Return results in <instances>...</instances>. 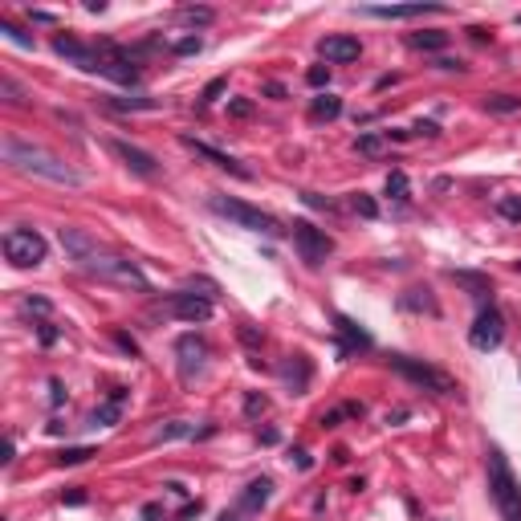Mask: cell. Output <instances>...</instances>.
I'll list each match as a JSON object with an SVG mask.
<instances>
[{"mask_svg": "<svg viewBox=\"0 0 521 521\" xmlns=\"http://www.w3.org/2000/svg\"><path fill=\"white\" fill-rule=\"evenodd\" d=\"M61 249L70 253V260L90 273V277H102L110 285H126V289H139V293H151V281L142 277V269L135 260L119 257V253H106L86 228H61Z\"/></svg>", "mask_w": 521, "mask_h": 521, "instance_id": "1", "label": "cell"}, {"mask_svg": "<svg viewBox=\"0 0 521 521\" xmlns=\"http://www.w3.org/2000/svg\"><path fill=\"white\" fill-rule=\"evenodd\" d=\"M4 163H13L17 171H29V175H41L49 184H66V188H78V184H82V175H78L66 159L49 155L45 147L21 139V135H4Z\"/></svg>", "mask_w": 521, "mask_h": 521, "instance_id": "2", "label": "cell"}, {"mask_svg": "<svg viewBox=\"0 0 521 521\" xmlns=\"http://www.w3.org/2000/svg\"><path fill=\"white\" fill-rule=\"evenodd\" d=\"M485 473H489V497L497 505L501 521H521V485L509 469V456L497 444L485 452Z\"/></svg>", "mask_w": 521, "mask_h": 521, "instance_id": "3", "label": "cell"}, {"mask_svg": "<svg viewBox=\"0 0 521 521\" xmlns=\"http://www.w3.org/2000/svg\"><path fill=\"white\" fill-rule=\"evenodd\" d=\"M208 208L216 216H224V220H233L237 228H249V233H265V237H277L281 228H277V220L269 212H260L253 204H244V200H233V196H208Z\"/></svg>", "mask_w": 521, "mask_h": 521, "instance_id": "4", "label": "cell"}, {"mask_svg": "<svg viewBox=\"0 0 521 521\" xmlns=\"http://www.w3.org/2000/svg\"><path fill=\"white\" fill-rule=\"evenodd\" d=\"M391 371H399L407 383H416V387H424L432 395H456V383L440 371V367H432V362H420V358H407V355H391Z\"/></svg>", "mask_w": 521, "mask_h": 521, "instance_id": "5", "label": "cell"}, {"mask_svg": "<svg viewBox=\"0 0 521 521\" xmlns=\"http://www.w3.org/2000/svg\"><path fill=\"white\" fill-rule=\"evenodd\" d=\"M45 253L49 244L37 228H8L4 233V257H8L13 269H37L45 260Z\"/></svg>", "mask_w": 521, "mask_h": 521, "instance_id": "6", "label": "cell"}, {"mask_svg": "<svg viewBox=\"0 0 521 521\" xmlns=\"http://www.w3.org/2000/svg\"><path fill=\"white\" fill-rule=\"evenodd\" d=\"M469 342H473V351H497L501 342H505V314H501L493 302L476 314V322H473V330H469Z\"/></svg>", "mask_w": 521, "mask_h": 521, "instance_id": "7", "label": "cell"}, {"mask_svg": "<svg viewBox=\"0 0 521 521\" xmlns=\"http://www.w3.org/2000/svg\"><path fill=\"white\" fill-rule=\"evenodd\" d=\"M293 249H298V257L306 265H322L334 253V240L322 228H314L309 220H293Z\"/></svg>", "mask_w": 521, "mask_h": 521, "instance_id": "8", "label": "cell"}, {"mask_svg": "<svg viewBox=\"0 0 521 521\" xmlns=\"http://www.w3.org/2000/svg\"><path fill=\"white\" fill-rule=\"evenodd\" d=\"M159 309L167 318H179V322H208L212 318V302L204 293H167Z\"/></svg>", "mask_w": 521, "mask_h": 521, "instance_id": "9", "label": "cell"}, {"mask_svg": "<svg viewBox=\"0 0 521 521\" xmlns=\"http://www.w3.org/2000/svg\"><path fill=\"white\" fill-rule=\"evenodd\" d=\"M179 142L188 147L191 155H200V159H208L212 167H220V171H228V175H237V179H253V171L240 163V159H233L228 151H216L212 142H204V139H191V135H179Z\"/></svg>", "mask_w": 521, "mask_h": 521, "instance_id": "10", "label": "cell"}, {"mask_svg": "<svg viewBox=\"0 0 521 521\" xmlns=\"http://www.w3.org/2000/svg\"><path fill=\"white\" fill-rule=\"evenodd\" d=\"M334 334H338V355H358V351L375 346V338L362 330L355 318H346V314H334Z\"/></svg>", "mask_w": 521, "mask_h": 521, "instance_id": "11", "label": "cell"}, {"mask_svg": "<svg viewBox=\"0 0 521 521\" xmlns=\"http://www.w3.org/2000/svg\"><path fill=\"white\" fill-rule=\"evenodd\" d=\"M110 151L119 155L122 163L131 167L135 175H142V179H155L159 175V159L151 155V151H142V147H135V142H126V139H110Z\"/></svg>", "mask_w": 521, "mask_h": 521, "instance_id": "12", "label": "cell"}, {"mask_svg": "<svg viewBox=\"0 0 521 521\" xmlns=\"http://www.w3.org/2000/svg\"><path fill=\"white\" fill-rule=\"evenodd\" d=\"M175 355H179V379H196L204 371V358H208V342L200 334H184L175 342Z\"/></svg>", "mask_w": 521, "mask_h": 521, "instance_id": "13", "label": "cell"}, {"mask_svg": "<svg viewBox=\"0 0 521 521\" xmlns=\"http://www.w3.org/2000/svg\"><path fill=\"white\" fill-rule=\"evenodd\" d=\"M318 53H322L330 66H351V61H358V53H362V41L351 37V33H330V37L318 41Z\"/></svg>", "mask_w": 521, "mask_h": 521, "instance_id": "14", "label": "cell"}, {"mask_svg": "<svg viewBox=\"0 0 521 521\" xmlns=\"http://www.w3.org/2000/svg\"><path fill=\"white\" fill-rule=\"evenodd\" d=\"M444 4H375L362 8V17H379V21H416V17H440Z\"/></svg>", "mask_w": 521, "mask_h": 521, "instance_id": "15", "label": "cell"}, {"mask_svg": "<svg viewBox=\"0 0 521 521\" xmlns=\"http://www.w3.org/2000/svg\"><path fill=\"white\" fill-rule=\"evenodd\" d=\"M53 53L57 57H66V61H73L78 70H94V45H86V41H78L73 33H57L53 37Z\"/></svg>", "mask_w": 521, "mask_h": 521, "instance_id": "16", "label": "cell"}, {"mask_svg": "<svg viewBox=\"0 0 521 521\" xmlns=\"http://www.w3.org/2000/svg\"><path fill=\"white\" fill-rule=\"evenodd\" d=\"M309 375H314V367H309L306 355H289V358H285L281 379H285V387H289V395H306Z\"/></svg>", "mask_w": 521, "mask_h": 521, "instance_id": "17", "label": "cell"}, {"mask_svg": "<svg viewBox=\"0 0 521 521\" xmlns=\"http://www.w3.org/2000/svg\"><path fill=\"white\" fill-rule=\"evenodd\" d=\"M122 403H126V387H115V391L106 395V403H98V407H94L90 424H94V427H110V424H119Z\"/></svg>", "mask_w": 521, "mask_h": 521, "instance_id": "18", "label": "cell"}, {"mask_svg": "<svg viewBox=\"0 0 521 521\" xmlns=\"http://www.w3.org/2000/svg\"><path fill=\"white\" fill-rule=\"evenodd\" d=\"M269 497H273V480H269V476H257V480H249V485H244V493H240V509L257 513V509H265V505H269Z\"/></svg>", "mask_w": 521, "mask_h": 521, "instance_id": "19", "label": "cell"}, {"mask_svg": "<svg viewBox=\"0 0 521 521\" xmlns=\"http://www.w3.org/2000/svg\"><path fill=\"white\" fill-rule=\"evenodd\" d=\"M200 432H196V424H188V420H167V424H159L155 432H151V444H167V440H196Z\"/></svg>", "mask_w": 521, "mask_h": 521, "instance_id": "20", "label": "cell"}, {"mask_svg": "<svg viewBox=\"0 0 521 521\" xmlns=\"http://www.w3.org/2000/svg\"><path fill=\"white\" fill-rule=\"evenodd\" d=\"M342 115V98H334V94H318L314 102H309V119L314 122H330V119H338Z\"/></svg>", "mask_w": 521, "mask_h": 521, "instance_id": "21", "label": "cell"}, {"mask_svg": "<svg viewBox=\"0 0 521 521\" xmlns=\"http://www.w3.org/2000/svg\"><path fill=\"white\" fill-rule=\"evenodd\" d=\"M480 106H485L489 115H521V98L518 94H485Z\"/></svg>", "mask_w": 521, "mask_h": 521, "instance_id": "22", "label": "cell"}, {"mask_svg": "<svg viewBox=\"0 0 521 521\" xmlns=\"http://www.w3.org/2000/svg\"><path fill=\"white\" fill-rule=\"evenodd\" d=\"M407 45H411V49H424V53H440V49L448 45V33H440V29L411 33V37H407Z\"/></svg>", "mask_w": 521, "mask_h": 521, "instance_id": "23", "label": "cell"}, {"mask_svg": "<svg viewBox=\"0 0 521 521\" xmlns=\"http://www.w3.org/2000/svg\"><path fill=\"white\" fill-rule=\"evenodd\" d=\"M452 281H460L464 289H473L476 298H485V293H493V281L485 277V273H469V269H452L448 273Z\"/></svg>", "mask_w": 521, "mask_h": 521, "instance_id": "24", "label": "cell"}, {"mask_svg": "<svg viewBox=\"0 0 521 521\" xmlns=\"http://www.w3.org/2000/svg\"><path fill=\"white\" fill-rule=\"evenodd\" d=\"M403 309H427V314H440V306H436V298H432V289H407L399 298Z\"/></svg>", "mask_w": 521, "mask_h": 521, "instance_id": "25", "label": "cell"}, {"mask_svg": "<svg viewBox=\"0 0 521 521\" xmlns=\"http://www.w3.org/2000/svg\"><path fill=\"white\" fill-rule=\"evenodd\" d=\"M407 191H411V184H407V171H399V167H395V171L387 175V196H391L395 204H407Z\"/></svg>", "mask_w": 521, "mask_h": 521, "instance_id": "26", "label": "cell"}, {"mask_svg": "<svg viewBox=\"0 0 521 521\" xmlns=\"http://www.w3.org/2000/svg\"><path fill=\"white\" fill-rule=\"evenodd\" d=\"M0 94H4L8 106H24V90H21V82H17L13 73H0Z\"/></svg>", "mask_w": 521, "mask_h": 521, "instance_id": "27", "label": "cell"}, {"mask_svg": "<svg viewBox=\"0 0 521 521\" xmlns=\"http://www.w3.org/2000/svg\"><path fill=\"white\" fill-rule=\"evenodd\" d=\"M179 21H184V24H212L216 21V8H196V4H184V8H179Z\"/></svg>", "mask_w": 521, "mask_h": 521, "instance_id": "28", "label": "cell"}, {"mask_svg": "<svg viewBox=\"0 0 521 521\" xmlns=\"http://www.w3.org/2000/svg\"><path fill=\"white\" fill-rule=\"evenodd\" d=\"M351 208H355L362 220H375V216H379V204H375L367 191H355V196H351Z\"/></svg>", "mask_w": 521, "mask_h": 521, "instance_id": "29", "label": "cell"}, {"mask_svg": "<svg viewBox=\"0 0 521 521\" xmlns=\"http://www.w3.org/2000/svg\"><path fill=\"white\" fill-rule=\"evenodd\" d=\"M110 106H115V110H159L155 98H115Z\"/></svg>", "mask_w": 521, "mask_h": 521, "instance_id": "30", "label": "cell"}, {"mask_svg": "<svg viewBox=\"0 0 521 521\" xmlns=\"http://www.w3.org/2000/svg\"><path fill=\"white\" fill-rule=\"evenodd\" d=\"M0 33H4L8 41H17L21 49H33V37H29V33H21V29H17V24L8 21V17H0Z\"/></svg>", "mask_w": 521, "mask_h": 521, "instance_id": "31", "label": "cell"}, {"mask_svg": "<svg viewBox=\"0 0 521 521\" xmlns=\"http://www.w3.org/2000/svg\"><path fill=\"white\" fill-rule=\"evenodd\" d=\"M265 411H269V399H265L260 391H249V395H244V416L257 420V416H265Z\"/></svg>", "mask_w": 521, "mask_h": 521, "instance_id": "32", "label": "cell"}, {"mask_svg": "<svg viewBox=\"0 0 521 521\" xmlns=\"http://www.w3.org/2000/svg\"><path fill=\"white\" fill-rule=\"evenodd\" d=\"M355 151H358V155H379V151H383V135H371V131H367V135H358Z\"/></svg>", "mask_w": 521, "mask_h": 521, "instance_id": "33", "label": "cell"}, {"mask_svg": "<svg viewBox=\"0 0 521 521\" xmlns=\"http://www.w3.org/2000/svg\"><path fill=\"white\" fill-rule=\"evenodd\" d=\"M497 212L505 216V220L521 224V200H518V196H501V200H497Z\"/></svg>", "mask_w": 521, "mask_h": 521, "instance_id": "34", "label": "cell"}, {"mask_svg": "<svg viewBox=\"0 0 521 521\" xmlns=\"http://www.w3.org/2000/svg\"><path fill=\"white\" fill-rule=\"evenodd\" d=\"M224 90H228V78H212V82L204 86V94H200V106H212L216 98L224 94Z\"/></svg>", "mask_w": 521, "mask_h": 521, "instance_id": "35", "label": "cell"}, {"mask_svg": "<svg viewBox=\"0 0 521 521\" xmlns=\"http://www.w3.org/2000/svg\"><path fill=\"white\" fill-rule=\"evenodd\" d=\"M188 289H204V298H208V302H216V298H220V285H216L212 277H196V273H191Z\"/></svg>", "mask_w": 521, "mask_h": 521, "instance_id": "36", "label": "cell"}, {"mask_svg": "<svg viewBox=\"0 0 521 521\" xmlns=\"http://www.w3.org/2000/svg\"><path fill=\"white\" fill-rule=\"evenodd\" d=\"M90 456H98V452L94 448H66L57 456V464H82V460H90Z\"/></svg>", "mask_w": 521, "mask_h": 521, "instance_id": "37", "label": "cell"}, {"mask_svg": "<svg viewBox=\"0 0 521 521\" xmlns=\"http://www.w3.org/2000/svg\"><path fill=\"white\" fill-rule=\"evenodd\" d=\"M21 309H24V314H37V318H45L49 309H53V302H49V298H24Z\"/></svg>", "mask_w": 521, "mask_h": 521, "instance_id": "38", "label": "cell"}, {"mask_svg": "<svg viewBox=\"0 0 521 521\" xmlns=\"http://www.w3.org/2000/svg\"><path fill=\"white\" fill-rule=\"evenodd\" d=\"M306 82L314 86V90H322V86L330 82V66H309V70H306Z\"/></svg>", "mask_w": 521, "mask_h": 521, "instance_id": "39", "label": "cell"}, {"mask_svg": "<svg viewBox=\"0 0 521 521\" xmlns=\"http://www.w3.org/2000/svg\"><path fill=\"white\" fill-rule=\"evenodd\" d=\"M200 49H204V41H200V37H184V41H175V45H171V53L191 57V53H200Z\"/></svg>", "mask_w": 521, "mask_h": 521, "instance_id": "40", "label": "cell"}, {"mask_svg": "<svg viewBox=\"0 0 521 521\" xmlns=\"http://www.w3.org/2000/svg\"><path fill=\"white\" fill-rule=\"evenodd\" d=\"M37 338H41V346H53V342L61 338V330H57L53 322H37Z\"/></svg>", "mask_w": 521, "mask_h": 521, "instance_id": "41", "label": "cell"}, {"mask_svg": "<svg viewBox=\"0 0 521 521\" xmlns=\"http://www.w3.org/2000/svg\"><path fill=\"white\" fill-rule=\"evenodd\" d=\"M228 115H233V119H249V115H253V102H249V98H233V102H228Z\"/></svg>", "mask_w": 521, "mask_h": 521, "instance_id": "42", "label": "cell"}, {"mask_svg": "<svg viewBox=\"0 0 521 521\" xmlns=\"http://www.w3.org/2000/svg\"><path fill=\"white\" fill-rule=\"evenodd\" d=\"M302 200H306L309 208H322V212H334V208H338V204H334V200H326V196H318V191H306V196H302Z\"/></svg>", "mask_w": 521, "mask_h": 521, "instance_id": "43", "label": "cell"}, {"mask_svg": "<svg viewBox=\"0 0 521 521\" xmlns=\"http://www.w3.org/2000/svg\"><path fill=\"white\" fill-rule=\"evenodd\" d=\"M411 135H427V139H436V135H440V126H436L432 119H420L416 126H411Z\"/></svg>", "mask_w": 521, "mask_h": 521, "instance_id": "44", "label": "cell"}, {"mask_svg": "<svg viewBox=\"0 0 521 521\" xmlns=\"http://www.w3.org/2000/svg\"><path fill=\"white\" fill-rule=\"evenodd\" d=\"M240 338H244V342H249V346H257V342H265V334H260L257 326H249V322H244V326H240Z\"/></svg>", "mask_w": 521, "mask_h": 521, "instance_id": "45", "label": "cell"}, {"mask_svg": "<svg viewBox=\"0 0 521 521\" xmlns=\"http://www.w3.org/2000/svg\"><path fill=\"white\" fill-rule=\"evenodd\" d=\"M163 518V505H159V501H147V505H142V521H159Z\"/></svg>", "mask_w": 521, "mask_h": 521, "instance_id": "46", "label": "cell"}, {"mask_svg": "<svg viewBox=\"0 0 521 521\" xmlns=\"http://www.w3.org/2000/svg\"><path fill=\"white\" fill-rule=\"evenodd\" d=\"M115 342H119V346L126 351V355H139V342H135V338H126L122 330H115Z\"/></svg>", "mask_w": 521, "mask_h": 521, "instance_id": "47", "label": "cell"}, {"mask_svg": "<svg viewBox=\"0 0 521 521\" xmlns=\"http://www.w3.org/2000/svg\"><path fill=\"white\" fill-rule=\"evenodd\" d=\"M49 391H53V395H49V399H53V407H61V403H66V387H61V379H49Z\"/></svg>", "mask_w": 521, "mask_h": 521, "instance_id": "48", "label": "cell"}, {"mask_svg": "<svg viewBox=\"0 0 521 521\" xmlns=\"http://www.w3.org/2000/svg\"><path fill=\"white\" fill-rule=\"evenodd\" d=\"M289 460H293V464H298L302 473H306V469H314V460H309V452H306V448H298L293 456H289Z\"/></svg>", "mask_w": 521, "mask_h": 521, "instance_id": "49", "label": "cell"}, {"mask_svg": "<svg viewBox=\"0 0 521 521\" xmlns=\"http://www.w3.org/2000/svg\"><path fill=\"white\" fill-rule=\"evenodd\" d=\"M342 416H346V411H342V407H334V411H326L318 424H322V427H338V420H342Z\"/></svg>", "mask_w": 521, "mask_h": 521, "instance_id": "50", "label": "cell"}, {"mask_svg": "<svg viewBox=\"0 0 521 521\" xmlns=\"http://www.w3.org/2000/svg\"><path fill=\"white\" fill-rule=\"evenodd\" d=\"M436 66H440V70H448V73H460V70H464V61H460V57H456V61H452V57H440Z\"/></svg>", "mask_w": 521, "mask_h": 521, "instance_id": "51", "label": "cell"}, {"mask_svg": "<svg viewBox=\"0 0 521 521\" xmlns=\"http://www.w3.org/2000/svg\"><path fill=\"white\" fill-rule=\"evenodd\" d=\"M61 501H66V505H86V493H82V489H70V493H61Z\"/></svg>", "mask_w": 521, "mask_h": 521, "instance_id": "52", "label": "cell"}, {"mask_svg": "<svg viewBox=\"0 0 521 521\" xmlns=\"http://www.w3.org/2000/svg\"><path fill=\"white\" fill-rule=\"evenodd\" d=\"M29 21H37V24H57V17H53V13H33V8H29Z\"/></svg>", "mask_w": 521, "mask_h": 521, "instance_id": "53", "label": "cell"}, {"mask_svg": "<svg viewBox=\"0 0 521 521\" xmlns=\"http://www.w3.org/2000/svg\"><path fill=\"white\" fill-rule=\"evenodd\" d=\"M265 94H269V98H285V86H281V82H265Z\"/></svg>", "mask_w": 521, "mask_h": 521, "instance_id": "54", "label": "cell"}, {"mask_svg": "<svg viewBox=\"0 0 521 521\" xmlns=\"http://www.w3.org/2000/svg\"><path fill=\"white\" fill-rule=\"evenodd\" d=\"M469 37H473L476 45H485V41H489V33H485V29H480V24H473V29H469Z\"/></svg>", "mask_w": 521, "mask_h": 521, "instance_id": "55", "label": "cell"}, {"mask_svg": "<svg viewBox=\"0 0 521 521\" xmlns=\"http://www.w3.org/2000/svg\"><path fill=\"white\" fill-rule=\"evenodd\" d=\"M277 440H281L277 427H265V432H260V444H277Z\"/></svg>", "mask_w": 521, "mask_h": 521, "instance_id": "56", "label": "cell"}, {"mask_svg": "<svg viewBox=\"0 0 521 521\" xmlns=\"http://www.w3.org/2000/svg\"><path fill=\"white\" fill-rule=\"evenodd\" d=\"M224 521H237V518H224Z\"/></svg>", "mask_w": 521, "mask_h": 521, "instance_id": "57", "label": "cell"}, {"mask_svg": "<svg viewBox=\"0 0 521 521\" xmlns=\"http://www.w3.org/2000/svg\"><path fill=\"white\" fill-rule=\"evenodd\" d=\"M518 269H521V260H518Z\"/></svg>", "mask_w": 521, "mask_h": 521, "instance_id": "58", "label": "cell"}]
</instances>
